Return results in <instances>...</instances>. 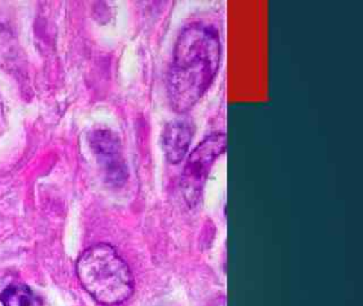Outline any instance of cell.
Here are the masks:
<instances>
[{
	"instance_id": "obj_1",
	"label": "cell",
	"mask_w": 363,
	"mask_h": 306,
	"mask_svg": "<svg viewBox=\"0 0 363 306\" xmlns=\"http://www.w3.org/2000/svg\"><path fill=\"white\" fill-rule=\"evenodd\" d=\"M220 60V37L215 26L192 23L183 28L167 76L168 100L174 111L186 113L207 94Z\"/></svg>"
},
{
	"instance_id": "obj_2",
	"label": "cell",
	"mask_w": 363,
	"mask_h": 306,
	"mask_svg": "<svg viewBox=\"0 0 363 306\" xmlns=\"http://www.w3.org/2000/svg\"><path fill=\"white\" fill-rule=\"evenodd\" d=\"M83 288L99 303L116 305L133 293V276L116 249L106 243L85 249L77 264Z\"/></svg>"
},
{
	"instance_id": "obj_3",
	"label": "cell",
	"mask_w": 363,
	"mask_h": 306,
	"mask_svg": "<svg viewBox=\"0 0 363 306\" xmlns=\"http://www.w3.org/2000/svg\"><path fill=\"white\" fill-rule=\"evenodd\" d=\"M227 139L224 133L207 136L191 152L182 175V187L185 198L190 204H196L201 196L210 169L216 159L226 150Z\"/></svg>"
},
{
	"instance_id": "obj_4",
	"label": "cell",
	"mask_w": 363,
	"mask_h": 306,
	"mask_svg": "<svg viewBox=\"0 0 363 306\" xmlns=\"http://www.w3.org/2000/svg\"><path fill=\"white\" fill-rule=\"evenodd\" d=\"M90 143L99 159L107 181L113 185L123 184L128 177V168L118 137L111 130H96L91 134Z\"/></svg>"
},
{
	"instance_id": "obj_5",
	"label": "cell",
	"mask_w": 363,
	"mask_h": 306,
	"mask_svg": "<svg viewBox=\"0 0 363 306\" xmlns=\"http://www.w3.org/2000/svg\"><path fill=\"white\" fill-rule=\"evenodd\" d=\"M194 125L186 119H174L164 126L162 147L167 162L177 164L186 156L194 135Z\"/></svg>"
},
{
	"instance_id": "obj_6",
	"label": "cell",
	"mask_w": 363,
	"mask_h": 306,
	"mask_svg": "<svg viewBox=\"0 0 363 306\" xmlns=\"http://www.w3.org/2000/svg\"><path fill=\"white\" fill-rule=\"evenodd\" d=\"M4 306H41V300L24 285H11L1 293Z\"/></svg>"
},
{
	"instance_id": "obj_7",
	"label": "cell",
	"mask_w": 363,
	"mask_h": 306,
	"mask_svg": "<svg viewBox=\"0 0 363 306\" xmlns=\"http://www.w3.org/2000/svg\"><path fill=\"white\" fill-rule=\"evenodd\" d=\"M211 306H225V298H221L220 302L216 300L215 304Z\"/></svg>"
}]
</instances>
